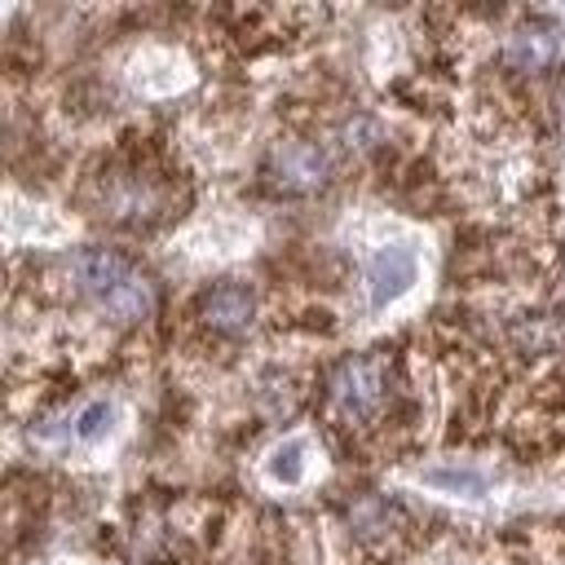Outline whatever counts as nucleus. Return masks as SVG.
Here are the masks:
<instances>
[{
	"label": "nucleus",
	"mask_w": 565,
	"mask_h": 565,
	"mask_svg": "<svg viewBox=\"0 0 565 565\" xmlns=\"http://www.w3.org/2000/svg\"><path fill=\"white\" fill-rule=\"evenodd\" d=\"M71 282L84 291L97 309H106L119 322H141L154 313V282L119 252L110 247H84L71 256Z\"/></svg>",
	"instance_id": "nucleus-1"
},
{
	"label": "nucleus",
	"mask_w": 565,
	"mask_h": 565,
	"mask_svg": "<svg viewBox=\"0 0 565 565\" xmlns=\"http://www.w3.org/2000/svg\"><path fill=\"white\" fill-rule=\"evenodd\" d=\"M384 393H388V366L375 353H353L335 362V371L327 375V406L344 424L371 419L384 406Z\"/></svg>",
	"instance_id": "nucleus-2"
},
{
	"label": "nucleus",
	"mask_w": 565,
	"mask_h": 565,
	"mask_svg": "<svg viewBox=\"0 0 565 565\" xmlns=\"http://www.w3.org/2000/svg\"><path fill=\"white\" fill-rule=\"evenodd\" d=\"M265 172L282 194H318L331 181V154L313 141H278Z\"/></svg>",
	"instance_id": "nucleus-3"
},
{
	"label": "nucleus",
	"mask_w": 565,
	"mask_h": 565,
	"mask_svg": "<svg viewBox=\"0 0 565 565\" xmlns=\"http://www.w3.org/2000/svg\"><path fill=\"white\" fill-rule=\"evenodd\" d=\"M163 190L141 177L137 168L132 172H119L102 185V216H110L115 225H150L159 212H163Z\"/></svg>",
	"instance_id": "nucleus-4"
},
{
	"label": "nucleus",
	"mask_w": 565,
	"mask_h": 565,
	"mask_svg": "<svg viewBox=\"0 0 565 565\" xmlns=\"http://www.w3.org/2000/svg\"><path fill=\"white\" fill-rule=\"evenodd\" d=\"M199 318L216 335H238L256 318V296L243 282H221V287H212V291L199 296Z\"/></svg>",
	"instance_id": "nucleus-5"
},
{
	"label": "nucleus",
	"mask_w": 565,
	"mask_h": 565,
	"mask_svg": "<svg viewBox=\"0 0 565 565\" xmlns=\"http://www.w3.org/2000/svg\"><path fill=\"white\" fill-rule=\"evenodd\" d=\"M503 62L512 66V71H525V75H534V71H547L552 62H556V35L547 31V26H516V31H508V40H503Z\"/></svg>",
	"instance_id": "nucleus-6"
},
{
	"label": "nucleus",
	"mask_w": 565,
	"mask_h": 565,
	"mask_svg": "<svg viewBox=\"0 0 565 565\" xmlns=\"http://www.w3.org/2000/svg\"><path fill=\"white\" fill-rule=\"evenodd\" d=\"M366 282H371V305H388L406 291V282H415V256L406 247H384L371 269H366Z\"/></svg>",
	"instance_id": "nucleus-7"
},
{
	"label": "nucleus",
	"mask_w": 565,
	"mask_h": 565,
	"mask_svg": "<svg viewBox=\"0 0 565 565\" xmlns=\"http://www.w3.org/2000/svg\"><path fill=\"white\" fill-rule=\"evenodd\" d=\"M397 521H402V512H397L388 499H380V494H366V499H358V503L349 508V525H353L362 539H384V534H393Z\"/></svg>",
	"instance_id": "nucleus-8"
},
{
	"label": "nucleus",
	"mask_w": 565,
	"mask_h": 565,
	"mask_svg": "<svg viewBox=\"0 0 565 565\" xmlns=\"http://www.w3.org/2000/svg\"><path fill=\"white\" fill-rule=\"evenodd\" d=\"M561 340H565V331H561V327H552L547 318H530V322H521V327H516V344H525L530 353L556 349Z\"/></svg>",
	"instance_id": "nucleus-9"
},
{
	"label": "nucleus",
	"mask_w": 565,
	"mask_h": 565,
	"mask_svg": "<svg viewBox=\"0 0 565 565\" xmlns=\"http://www.w3.org/2000/svg\"><path fill=\"white\" fill-rule=\"evenodd\" d=\"M375 141H380V124H375V119L358 115V119L344 124V146H349V150L366 154V150H375Z\"/></svg>",
	"instance_id": "nucleus-10"
},
{
	"label": "nucleus",
	"mask_w": 565,
	"mask_h": 565,
	"mask_svg": "<svg viewBox=\"0 0 565 565\" xmlns=\"http://www.w3.org/2000/svg\"><path fill=\"white\" fill-rule=\"evenodd\" d=\"M106 424H110V406L106 402H93L79 419H75V433L71 437H79V441H93L97 433H106Z\"/></svg>",
	"instance_id": "nucleus-11"
},
{
	"label": "nucleus",
	"mask_w": 565,
	"mask_h": 565,
	"mask_svg": "<svg viewBox=\"0 0 565 565\" xmlns=\"http://www.w3.org/2000/svg\"><path fill=\"white\" fill-rule=\"evenodd\" d=\"M269 468H274V477H282V481H296V477H300V441H287V446H278Z\"/></svg>",
	"instance_id": "nucleus-12"
},
{
	"label": "nucleus",
	"mask_w": 565,
	"mask_h": 565,
	"mask_svg": "<svg viewBox=\"0 0 565 565\" xmlns=\"http://www.w3.org/2000/svg\"><path fill=\"white\" fill-rule=\"evenodd\" d=\"M433 486H455V490H481L477 472H424Z\"/></svg>",
	"instance_id": "nucleus-13"
}]
</instances>
